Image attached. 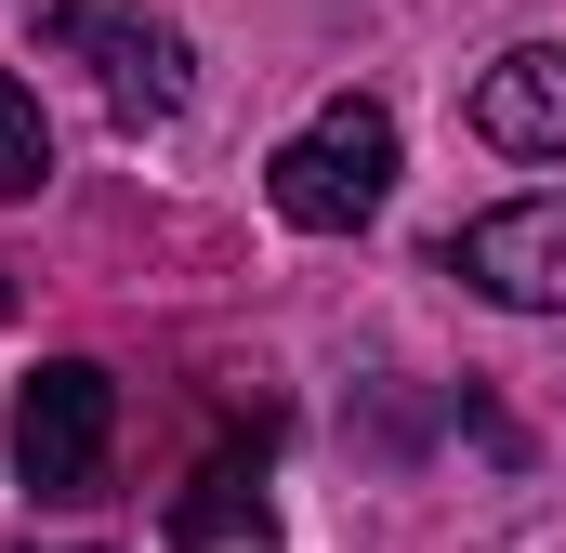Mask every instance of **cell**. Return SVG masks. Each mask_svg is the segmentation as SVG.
I'll use <instances>...</instances> for the list:
<instances>
[{"instance_id": "6da1fadb", "label": "cell", "mask_w": 566, "mask_h": 553, "mask_svg": "<svg viewBox=\"0 0 566 553\" xmlns=\"http://www.w3.org/2000/svg\"><path fill=\"white\" fill-rule=\"evenodd\" d=\"M264 198H277V225H303V238H356L396 198V119H382V93H329L264 158Z\"/></svg>"}, {"instance_id": "7a4b0ae2", "label": "cell", "mask_w": 566, "mask_h": 553, "mask_svg": "<svg viewBox=\"0 0 566 553\" xmlns=\"http://www.w3.org/2000/svg\"><path fill=\"white\" fill-rule=\"evenodd\" d=\"M27 27L53 40V53H80L93 66V93H106V119L119 133H158V119H185V27H158L145 0H27Z\"/></svg>"}, {"instance_id": "3957f363", "label": "cell", "mask_w": 566, "mask_h": 553, "mask_svg": "<svg viewBox=\"0 0 566 553\" xmlns=\"http://www.w3.org/2000/svg\"><path fill=\"white\" fill-rule=\"evenodd\" d=\"M106 448H119V383H106L93 356L27 369V396H13V474H27L40 501H93V488H106Z\"/></svg>"}, {"instance_id": "277c9868", "label": "cell", "mask_w": 566, "mask_h": 553, "mask_svg": "<svg viewBox=\"0 0 566 553\" xmlns=\"http://www.w3.org/2000/svg\"><path fill=\"white\" fill-rule=\"evenodd\" d=\"M434 264L461 276V290H488V303H514V316H566V185L501 198V211H474V225H448Z\"/></svg>"}, {"instance_id": "5b68a950", "label": "cell", "mask_w": 566, "mask_h": 553, "mask_svg": "<svg viewBox=\"0 0 566 553\" xmlns=\"http://www.w3.org/2000/svg\"><path fill=\"white\" fill-rule=\"evenodd\" d=\"M474 133L501 145V158L566 171V53L554 40H527V53H501V66L474 80Z\"/></svg>"}, {"instance_id": "8992f818", "label": "cell", "mask_w": 566, "mask_h": 553, "mask_svg": "<svg viewBox=\"0 0 566 553\" xmlns=\"http://www.w3.org/2000/svg\"><path fill=\"white\" fill-rule=\"evenodd\" d=\"M171 541H185V553H224V541H264V488H251V474H198V488L171 501Z\"/></svg>"}, {"instance_id": "52a82bcc", "label": "cell", "mask_w": 566, "mask_h": 553, "mask_svg": "<svg viewBox=\"0 0 566 553\" xmlns=\"http://www.w3.org/2000/svg\"><path fill=\"white\" fill-rule=\"evenodd\" d=\"M53 185V119H40V93L0 66V198H40Z\"/></svg>"}, {"instance_id": "ba28073f", "label": "cell", "mask_w": 566, "mask_h": 553, "mask_svg": "<svg viewBox=\"0 0 566 553\" xmlns=\"http://www.w3.org/2000/svg\"><path fill=\"white\" fill-rule=\"evenodd\" d=\"M0 316H13V276H0Z\"/></svg>"}]
</instances>
